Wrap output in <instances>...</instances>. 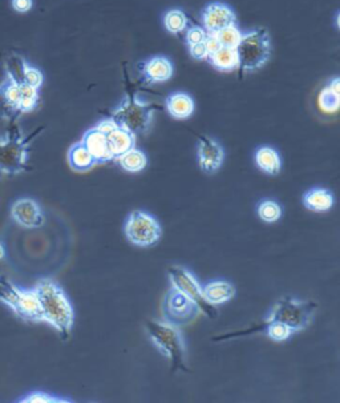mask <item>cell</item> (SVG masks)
Listing matches in <instances>:
<instances>
[{"label": "cell", "mask_w": 340, "mask_h": 403, "mask_svg": "<svg viewBox=\"0 0 340 403\" xmlns=\"http://www.w3.org/2000/svg\"><path fill=\"white\" fill-rule=\"evenodd\" d=\"M34 289L41 301L44 323L54 326L63 341H67L73 327L75 313L65 292L61 289L60 285L49 279H43Z\"/></svg>", "instance_id": "obj_1"}, {"label": "cell", "mask_w": 340, "mask_h": 403, "mask_svg": "<svg viewBox=\"0 0 340 403\" xmlns=\"http://www.w3.org/2000/svg\"><path fill=\"white\" fill-rule=\"evenodd\" d=\"M124 79L126 84V95L120 105L111 113V119L117 124V127L126 129L133 136H140L149 131L153 113L161 109L160 105L137 99L135 87H132L126 71H124Z\"/></svg>", "instance_id": "obj_2"}, {"label": "cell", "mask_w": 340, "mask_h": 403, "mask_svg": "<svg viewBox=\"0 0 340 403\" xmlns=\"http://www.w3.org/2000/svg\"><path fill=\"white\" fill-rule=\"evenodd\" d=\"M43 131L41 127L25 136L16 121H12L11 127L0 133V175H19L27 171L30 145Z\"/></svg>", "instance_id": "obj_3"}, {"label": "cell", "mask_w": 340, "mask_h": 403, "mask_svg": "<svg viewBox=\"0 0 340 403\" xmlns=\"http://www.w3.org/2000/svg\"><path fill=\"white\" fill-rule=\"evenodd\" d=\"M41 94L23 81H18L5 72L0 83V119L16 121L21 115L30 113L38 108Z\"/></svg>", "instance_id": "obj_4"}, {"label": "cell", "mask_w": 340, "mask_h": 403, "mask_svg": "<svg viewBox=\"0 0 340 403\" xmlns=\"http://www.w3.org/2000/svg\"><path fill=\"white\" fill-rule=\"evenodd\" d=\"M238 55V75L240 79L246 72H253L262 68L271 55V39L266 28H258L242 35L240 44L236 48Z\"/></svg>", "instance_id": "obj_5"}, {"label": "cell", "mask_w": 340, "mask_h": 403, "mask_svg": "<svg viewBox=\"0 0 340 403\" xmlns=\"http://www.w3.org/2000/svg\"><path fill=\"white\" fill-rule=\"evenodd\" d=\"M146 330L152 342L172 362V373L177 370L188 373L185 364V343L177 326L165 321H148Z\"/></svg>", "instance_id": "obj_6"}, {"label": "cell", "mask_w": 340, "mask_h": 403, "mask_svg": "<svg viewBox=\"0 0 340 403\" xmlns=\"http://www.w3.org/2000/svg\"><path fill=\"white\" fill-rule=\"evenodd\" d=\"M0 301L25 323H44L41 301L35 289L23 290L8 279L0 276Z\"/></svg>", "instance_id": "obj_7"}, {"label": "cell", "mask_w": 340, "mask_h": 403, "mask_svg": "<svg viewBox=\"0 0 340 403\" xmlns=\"http://www.w3.org/2000/svg\"><path fill=\"white\" fill-rule=\"evenodd\" d=\"M317 303L283 297L273 306L264 323H280L293 333L304 330L314 318Z\"/></svg>", "instance_id": "obj_8"}, {"label": "cell", "mask_w": 340, "mask_h": 403, "mask_svg": "<svg viewBox=\"0 0 340 403\" xmlns=\"http://www.w3.org/2000/svg\"><path fill=\"white\" fill-rule=\"evenodd\" d=\"M128 241L140 248H149L160 241L162 228L160 222L150 213L144 210H133L124 226Z\"/></svg>", "instance_id": "obj_9"}, {"label": "cell", "mask_w": 340, "mask_h": 403, "mask_svg": "<svg viewBox=\"0 0 340 403\" xmlns=\"http://www.w3.org/2000/svg\"><path fill=\"white\" fill-rule=\"evenodd\" d=\"M201 314L200 307L181 290L172 286L162 301L163 321L174 326L193 323Z\"/></svg>", "instance_id": "obj_10"}, {"label": "cell", "mask_w": 340, "mask_h": 403, "mask_svg": "<svg viewBox=\"0 0 340 403\" xmlns=\"http://www.w3.org/2000/svg\"><path fill=\"white\" fill-rule=\"evenodd\" d=\"M172 286L181 290L186 294L190 300H193L200 307L201 313L206 314L210 318L217 317V309L214 305L207 303L202 294V286L197 281V279L185 268L182 266H172L168 270Z\"/></svg>", "instance_id": "obj_11"}, {"label": "cell", "mask_w": 340, "mask_h": 403, "mask_svg": "<svg viewBox=\"0 0 340 403\" xmlns=\"http://www.w3.org/2000/svg\"><path fill=\"white\" fill-rule=\"evenodd\" d=\"M237 17L231 7L225 3L213 1L207 4L202 11L203 28L209 34H217L220 30L236 24Z\"/></svg>", "instance_id": "obj_12"}, {"label": "cell", "mask_w": 340, "mask_h": 403, "mask_svg": "<svg viewBox=\"0 0 340 403\" xmlns=\"http://www.w3.org/2000/svg\"><path fill=\"white\" fill-rule=\"evenodd\" d=\"M197 159H199V165L203 172L216 173L220 171L225 160V151L217 140L209 136L201 135L199 136Z\"/></svg>", "instance_id": "obj_13"}, {"label": "cell", "mask_w": 340, "mask_h": 403, "mask_svg": "<svg viewBox=\"0 0 340 403\" xmlns=\"http://www.w3.org/2000/svg\"><path fill=\"white\" fill-rule=\"evenodd\" d=\"M11 216L16 224L27 229L41 228L44 224V215L41 205L32 199H21L14 202Z\"/></svg>", "instance_id": "obj_14"}, {"label": "cell", "mask_w": 340, "mask_h": 403, "mask_svg": "<svg viewBox=\"0 0 340 403\" xmlns=\"http://www.w3.org/2000/svg\"><path fill=\"white\" fill-rule=\"evenodd\" d=\"M145 84H157L170 80L173 76V64L165 56H153L140 67Z\"/></svg>", "instance_id": "obj_15"}, {"label": "cell", "mask_w": 340, "mask_h": 403, "mask_svg": "<svg viewBox=\"0 0 340 403\" xmlns=\"http://www.w3.org/2000/svg\"><path fill=\"white\" fill-rule=\"evenodd\" d=\"M80 142L87 146V149L89 151V153L92 155L96 164L115 162L109 149L106 135L101 133L100 131H98L95 127L88 129L84 133Z\"/></svg>", "instance_id": "obj_16"}, {"label": "cell", "mask_w": 340, "mask_h": 403, "mask_svg": "<svg viewBox=\"0 0 340 403\" xmlns=\"http://www.w3.org/2000/svg\"><path fill=\"white\" fill-rule=\"evenodd\" d=\"M166 111L176 120H186L194 113L196 104L192 96L183 92H176L166 98Z\"/></svg>", "instance_id": "obj_17"}, {"label": "cell", "mask_w": 340, "mask_h": 403, "mask_svg": "<svg viewBox=\"0 0 340 403\" xmlns=\"http://www.w3.org/2000/svg\"><path fill=\"white\" fill-rule=\"evenodd\" d=\"M202 294L207 303L216 306L220 303H229L231 298H234L236 287L229 281L217 280L202 286Z\"/></svg>", "instance_id": "obj_18"}, {"label": "cell", "mask_w": 340, "mask_h": 403, "mask_svg": "<svg viewBox=\"0 0 340 403\" xmlns=\"http://www.w3.org/2000/svg\"><path fill=\"white\" fill-rule=\"evenodd\" d=\"M334 195L323 188H314L304 193L303 196V205L306 209L315 212V213H324L328 212L334 206Z\"/></svg>", "instance_id": "obj_19"}, {"label": "cell", "mask_w": 340, "mask_h": 403, "mask_svg": "<svg viewBox=\"0 0 340 403\" xmlns=\"http://www.w3.org/2000/svg\"><path fill=\"white\" fill-rule=\"evenodd\" d=\"M106 139L113 160L120 157L121 155H124L129 149L135 148L136 144V136H133L131 132L120 127H116L111 133H108Z\"/></svg>", "instance_id": "obj_20"}, {"label": "cell", "mask_w": 340, "mask_h": 403, "mask_svg": "<svg viewBox=\"0 0 340 403\" xmlns=\"http://www.w3.org/2000/svg\"><path fill=\"white\" fill-rule=\"evenodd\" d=\"M256 164L260 171L270 176H277L282 169V160L277 149L271 146H260L256 152Z\"/></svg>", "instance_id": "obj_21"}, {"label": "cell", "mask_w": 340, "mask_h": 403, "mask_svg": "<svg viewBox=\"0 0 340 403\" xmlns=\"http://www.w3.org/2000/svg\"><path fill=\"white\" fill-rule=\"evenodd\" d=\"M68 162H69V166L76 172L91 171L96 165L95 159L92 157V155L89 153L87 146L81 142L73 144L69 148V151H68Z\"/></svg>", "instance_id": "obj_22"}, {"label": "cell", "mask_w": 340, "mask_h": 403, "mask_svg": "<svg viewBox=\"0 0 340 403\" xmlns=\"http://www.w3.org/2000/svg\"><path fill=\"white\" fill-rule=\"evenodd\" d=\"M207 59L220 72H233L238 68V55L234 48L220 47L218 51L212 54Z\"/></svg>", "instance_id": "obj_23"}, {"label": "cell", "mask_w": 340, "mask_h": 403, "mask_svg": "<svg viewBox=\"0 0 340 403\" xmlns=\"http://www.w3.org/2000/svg\"><path fill=\"white\" fill-rule=\"evenodd\" d=\"M116 162H119V165L124 171L129 173H139L146 168L148 157L144 151L139 148H132L124 155H121L120 157H117Z\"/></svg>", "instance_id": "obj_24"}, {"label": "cell", "mask_w": 340, "mask_h": 403, "mask_svg": "<svg viewBox=\"0 0 340 403\" xmlns=\"http://www.w3.org/2000/svg\"><path fill=\"white\" fill-rule=\"evenodd\" d=\"M188 21L189 19L185 15V12L177 8L170 10L163 15V25L166 31L173 35H179L181 32H183L188 27Z\"/></svg>", "instance_id": "obj_25"}, {"label": "cell", "mask_w": 340, "mask_h": 403, "mask_svg": "<svg viewBox=\"0 0 340 403\" xmlns=\"http://www.w3.org/2000/svg\"><path fill=\"white\" fill-rule=\"evenodd\" d=\"M257 212L260 220L266 224H274L278 221L283 215V209L280 202L275 200H263L258 205Z\"/></svg>", "instance_id": "obj_26"}, {"label": "cell", "mask_w": 340, "mask_h": 403, "mask_svg": "<svg viewBox=\"0 0 340 403\" xmlns=\"http://www.w3.org/2000/svg\"><path fill=\"white\" fill-rule=\"evenodd\" d=\"M242 35L243 34L240 32V28L236 24L229 25L216 34L217 39L220 41V47H227V48H234V50L240 44Z\"/></svg>", "instance_id": "obj_27"}, {"label": "cell", "mask_w": 340, "mask_h": 403, "mask_svg": "<svg viewBox=\"0 0 340 403\" xmlns=\"http://www.w3.org/2000/svg\"><path fill=\"white\" fill-rule=\"evenodd\" d=\"M319 105L320 108L327 113L337 112L339 109L340 96L338 94L332 92L328 87H326L320 94Z\"/></svg>", "instance_id": "obj_28"}, {"label": "cell", "mask_w": 340, "mask_h": 403, "mask_svg": "<svg viewBox=\"0 0 340 403\" xmlns=\"http://www.w3.org/2000/svg\"><path fill=\"white\" fill-rule=\"evenodd\" d=\"M23 83L41 89L43 83H44V76L39 68L32 67L31 64H28L27 61H24L23 64Z\"/></svg>", "instance_id": "obj_29"}, {"label": "cell", "mask_w": 340, "mask_h": 403, "mask_svg": "<svg viewBox=\"0 0 340 403\" xmlns=\"http://www.w3.org/2000/svg\"><path fill=\"white\" fill-rule=\"evenodd\" d=\"M207 36V31L205 28H202L200 25H194L186 30V36L185 41L188 43V45H194V44H200L203 43Z\"/></svg>", "instance_id": "obj_30"}, {"label": "cell", "mask_w": 340, "mask_h": 403, "mask_svg": "<svg viewBox=\"0 0 340 403\" xmlns=\"http://www.w3.org/2000/svg\"><path fill=\"white\" fill-rule=\"evenodd\" d=\"M19 402L28 403H55V402H69L68 400H61V398H55L51 394L41 393V391H35L27 395L25 398L21 400Z\"/></svg>", "instance_id": "obj_31"}, {"label": "cell", "mask_w": 340, "mask_h": 403, "mask_svg": "<svg viewBox=\"0 0 340 403\" xmlns=\"http://www.w3.org/2000/svg\"><path fill=\"white\" fill-rule=\"evenodd\" d=\"M189 54L196 61H205V59L209 58V52H207V50L205 47V43L190 45L189 47Z\"/></svg>", "instance_id": "obj_32"}, {"label": "cell", "mask_w": 340, "mask_h": 403, "mask_svg": "<svg viewBox=\"0 0 340 403\" xmlns=\"http://www.w3.org/2000/svg\"><path fill=\"white\" fill-rule=\"evenodd\" d=\"M205 47H206V50H207V52H209V56L212 55V54H214L216 51H218L220 48V41L217 39V36H216V34H209L207 32V36H206V39H205Z\"/></svg>", "instance_id": "obj_33"}, {"label": "cell", "mask_w": 340, "mask_h": 403, "mask_svg": "<svg viewBox=\"0 0 340 403\" xmlns=\"http://www.w3.org/2000/svg\"><path fill=\"white\" fill-rule=\"evenodd\" d=\"M11 3L12 8L19 14H25L34 7V0H11Z\"/></svg>", "instance_id": "obj_34"}, {"label": "cell", "mask_w": 340, "mask_h": 403, "mask_svg": "<svg viewBox=\"0 0 340 403\" xmlns=\"http://www.w3.org/2000/svg\"><path fill=\"white\" fill-rule=\"evenodd\" d=\"M116 127H117V124L112 120L111 118H108V119H104V120H101L100 122H98V125H96L95 128H96L98 131H100L101 133L108 135V133H111Z\"/></svg>", "instance_id": "obj_35"}, {"label": "cell", "mask_w": 340, "mask_h": 403, "mask_svg": "<svg viewBox=\"0 0 340 403\" xmlns=\"http://www.w3.org/2000/svg\"><path fill=\"white\" fill-rule=\"evenodd\" d=\"M332 92L340 95V79L339 78H334L332 80L330 81V84L327 85Z\"/></svg>", "instance_id": "obj_36"}, {"label": "cell", "mask_w": 340, "mask_h": 403, "mask_svg": "<svg viewBox=\"0 0 340 403\" xmlns=\"http://www.w3.org/2000/svg\"><path fill=\"white\" fill-rule=\"evenodd\" d=\"M4 256H5V249H4V246L0 243V260H3Z\"/></svg>", "instance_id": "obj_37"}]
</instances>
